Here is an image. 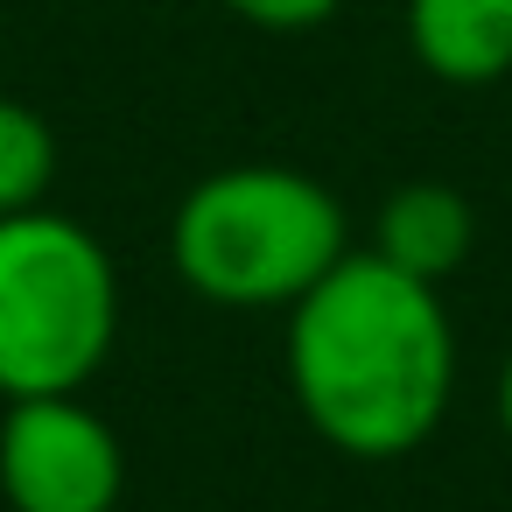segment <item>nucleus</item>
I'll return each instance as SVG.
<instances>
[{
    "instance_id": "nucleus-1",
    "label": "nucleus",
    "mask_w": 512,
    "mask_h": 512,
    "mask_svg": "<svg viewBox=\"0 0 512 512\" xmlns=\"http://www.w3.org/2000/svg\"><path fill=\"white\" fill-rule=\"evenodd\" d=\"M288 393L337 456H414L456 400V323L442 288L351 246L288 309Z\"/></svg>"
},
{
    "instance_id": "nucleus-2",
    "label": "nucleus",
    "mask_w": 512,
    "mask_h": 512,
    "mask_svg": "<svg viewBox=\"0 0 512 512\" xmlns=\"http://www.w3.org/2000/svg\"><path fill=\"white\" fill-rule=\"evenodd\" d=\"M351 253L344 204L288 162H232L169 218V260L218 309H295Z\"/></svg>"
},
{
    "instance_id": "nucleus-3",
    "label": "nucleus",
    "mask_w": 512,
    "mask_h": 512,
    "mask_svg": "<svg viewBox=\"0 0 512 512\" xmlns=\"http://www.w3.org/2000/svg\"><path fill=\"white\" fill-rule=\"evenodd\" d=\"M120 330L113 253L64 211L0 218V400L78 393Z\"/></svg>"
},
{
    "instance_id": "nucleus-4",
    "label": "nucleus",
    "mask_w": 512,
    "mask_h": 512,
    "mask_svg": "<svg viewBox=\"0 0 512 512\" xmlns=\"http://www.w3.org/2000/svg\"><path fill=\"white\" fill-rule=\"evenodd\" d=\"M127 491V449L78 393L8 400L0 414V498L15 512H113Z\"/></svg>"
},
{
    "instance_id": "nucleus-5",
    "label": "nucleus",
    "mask_w": 512,
    "mask_h": 512,
    "mask_svg": "<svg viewBox=\"0 0 512 512\" xmlns=\"http://www.w3.org/2000/svg\"><path fill=\"white\" fill-rule=\"evenodd\" d=\"M407 50L435 85L477 92L512 78V0H407Z\"/></svg>"
},
{
    "instance_id": "nucleus-6",
    "label": "nucleus",
    "mask_w": 512,
    "mask_h": 512,
    "mask_svg": "<svg viewBox=\"0 0 512 512\" xmlns=\"http://www.w3.org/2000/svg\"><path fill=\"white\" fill-rule=\"evenodd\" d=\"M477 246V211L456 183H400L372 218V253L414 281H449Z\"/></svg>"
},
{
    "instance_id": "nucleus-7",
    "label": "nucleus",
    "mask_w": 512,
    "mask_h": 512,
    "mask_svg": "<svg viewBox=\"0 0 512 512\" xmlns=\"http://www.w3.org/2000/svg\"><path fill=\"white\" fill-rule=\"evenodd\" d=\"M50 176H57V134L43 127L36 106L0 99V218L43 211Z\"/></svg>"
},
{
    "instance_id": "nucleus-8",
    "label": "nucleus",
    "mask_w": 512,
    "mask_h": 512,
    "mask_svg": "<svg viewBox=\"0 0 512 512\" xmlns=\"http://www.w3.org/2000/svg\"><path fill=\"white\" fill-rule=\"evenodd\" d=\"M225 15H239L246 29H267V36H302V29H323L344 0H218Z\"/></svg>"
},
{
    "instance_id": "nucleus-9",
    "label": "nucleus",
    "mask_w": 512,
    "mask_h": 512,
    "mask_svg": "<svg viewBox=\"0 0 512 512\" xmlns=\"http://www.w3.org/2000/svg\"><path fill=\"white\" fill-rule=\"evenodd\" d=\"M491 407H498V428H505V442H512V351H505V365H498V393H491Z\"/></svg>"
}]
</instances>
